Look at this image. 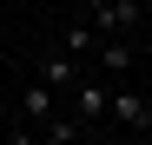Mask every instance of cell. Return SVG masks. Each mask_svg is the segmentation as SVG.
<instances>
[{"label":"cell","mask_w":152,"mask_h":145,"mask_svg":"<svg viewBox=\"0 0 152 145\" xmlns=\"http://www.w3.org/2000/svg\"><path fill=\"white\" fill-rule=\"evenodd\" d=\"M73 119L93 132L113 119V72H80V86H73Z\"/></svg>","instance_id":"1"},{"label":"cell","mask_w":152,"mask_h":145,"mask_svg":"<svg viewBox=\"0 0 152 145\" xmlns=\"http://www.w3.org/2000/svg\"><path fill=\"white\" fill-rule=\"evenodd\" d=\"M113 119H119V125H132V132H145V125H152V106H145V92H132L126 79H113Z\"/></svg>","instance_id":"2"},{"label":"cell","mask_w":152,"mask_h":145,"mask_svg":"<svg viewBox=\"0 0 152 145\" xmlns=\"http://www.w3.org/2000/svg\"><path fill=\"white\" fill-rule=\"evenodd\" d=\"M33 72H40L46 86H60V92H73V86H80V72H86V59H73L66 46H60V53H46V59H40Z\"/></svg>","instance_id":"3"},{"label":"cell","mask_w":152,"mask_h":145,"mask_svg":"<svg viewBox=\"0 0 152 145\" xmlns=\"http://www.w3.org/2000/svg\"><path fill=\"white\" fill-rule=\"evenodd\" d=\"M93 66H99V72H113V79H126V72H132V40L106 33V40L93 46Z\"/></svg>","instance_id":"4"},{"label":"cell","mask_w":152,"mask_h":145,"mask_svg":"<svg viewBox=\"0 0 152 145\" xmlns=\"http://www.w3.org/2000/svg\"><path fill=\"white\" fill-rule=\"evenodd\" d=\"M20 112H27V119H33V125H46V119H53V112H60V86H46V79H40V72H33V86H27V92H20Z\"/></svg>","instance_id":"5"},{"label":"cell","mask_w":152,"mask_h":145,"mask_svg":"<svg viewBox=\"0 0 152 145\" xmlns=\"http://www.w3.org/2000/svg\"><path fill=\"white\" fill-rule=\"evenodd\" d=\"M93 27H99V33H126V27H139V0H113L106 13H93Z\"/></svg>","instance_id":"6"},{"label":"cell","mask_w":152,"mask_h":145,"mask_svg":"<svg viewBox=\"0 0 152 145\" xmlns=\"http://www.w3.org/2000/svg\"><path fill=\"white\" fill-rule=\"evenodd\" d=\"M60 46H66L73 59H86V66H93V46H99V27H66V33H60Z\"/></svg>","instance_id":"7"},{"label":"cell","mask_w":152,"mask_h":145,"mask_svg":"<svg viewBox=\"0 0 152 145\" xmlns=\"http://www.w3.org/2000/svg\"><path fill=\"white\" fill-rule=\"evenodd\" d=\"M80 132H86L80 119H60V112L46 119V125H40V138H53V145H66V138H80Z\"/></svg>","instance_id":"8"},{"label":"cell","mask_w":152,"mask_h":145,"mask_svg":"<svg viewBox=\"0 0 152 145\" xmlns=\"http://www.w3.org/2000/svg\"><path fill=\"white\" fill-rule=\"evenodd\" d=\"M106 7H113V0H86V20H93V13H106Z\"/></svg>","instance_id":"9"},{"label":"cell","mask_w":152,"mask_h":145,"mask_svg":"<svg viewBox=\"0 0 152 145\" xmlns=\"http://www.w3.org/2000/svg\"><path fill=\"white\" fill-rule=\"evenodd\" d=\"M139 138H145V145H152V125H145V132H139Z\"/></svg>","instance_id":"10"}]
</instances>
